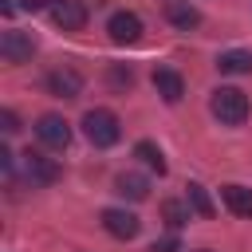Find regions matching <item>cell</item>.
<instances>
[{
	"label": "cell",
	"instance_id": "6da1fadb",
	"mask_svg": "<svg viewBox=\"0 0 252 252\" xmlns=\"http://www.w3.org/2000/svg\"><path fill=\"white\" fill-rule=\"evenodd\" d=\"M83 134H87V142H91V146L106 150V146H114V142L122 138V122H118V114H114V110L94 106V110H87V114H83Z\"/></svg>",
	"mask_w": 252,
	"mask_h": 252
},
{
	"label": "cell",
	"instance_id": "7a4b0ae2",
	"mask_svg": "<svg viewBox=\"0 0 252 252\" xmlns=\"http://www.w3.org/2000/svg\"><path fill=\"white\" fill-rule=\"evenodd\" d=\"M209 110L213 118H220L224 126H240L248 118V94L236 91V87H217L213 98H209Z\"/></svg>",
	"mask_w": 252,
	"mask_h": 252
},
{
	"label": "cell",
	"instance_id": "3957f363",
	"mask_svg": "<svg viewBox=\"0 0 252 252\" xmlns=\"http://www.w3.org/2000/svg\"><path fill=\"white\" fill-rule=\"evenodd\" d=\"M32 55H35V39L28 32H20V28L0 32V59L4 63H28Z\"/></svg>",
	"mask_w": 252,
	"mask_h": 252
},
{
	"label": "cell",
	"instance_id": "277c9868",
	"mask_svg": "<svg viewBox=\"0 0 252 252\" xmlns=\"http://www.w3.org/2000/svg\"><path fill=\"white\" fill-rule=\"evenodd\" d=\"M35 138H39L43 146H51V150H67L71 126H67L63 114H39V118H35Z\"/></svg>",
	"mask_w": 252,
	"mask_h": 252
},
{
	"label": "cell",
	"instance_id": "5b68a950",
	"mask_svg": "<svg viewBox=\"0 0 252 252\" xmlns=\"http://www.w3.org/2000/svg\"><path fill=\"white\" fill-rule=\"evenodd\" d=\"M24 173H28L32 185H55L63 169H59L55 158H43L39 150H28V154H24Z\"/></svg>",
	"mask_w": 252,
	"mask_h": 252
},
{
	"label": "cell",
	"instance_id": "8992f818",
	"mask_svg": "<svg viewBox=\"0 0 252 252\" xmlns=\"http://www.w3.org/2000/svg\"><path fill=\"white\" fill-rule=\"evenodd\" d=\"M98 220H102V228H106L114 240H134L138 228H142V220H138L130 209H102Z\"/></svg>",
	"mask_w": 252,
	"mask_h": 252
},
{
	"label": "cell",
	"instance_id": "52a82bcc",
	"mask_svg": "<svg viewBox=\"0 0 252 252\" xmlns=\"http://www.w3.org/2000/svg\"><path fill=\"white\" fill-rule=\"evenodd\" d=\"M47 12H51V20H55L63 32L87 28V4H83V0H51Z\"/></svg>",
	"mask_w": 252,
	"mask_h": 252
},
{
	"label": "cell",
	"instance_id": "ba28073f",
	"mask_svg": "<svg viewBox=\"0 0 252 252\" xmlns=\"http://www.w3.org/2000/svg\"><path fill=\"white\" fill-rule=\"evenodd\" d=\"M106 32H110L114 43H138V39H142V20H138L134 12H114V16L106 20Z\"/></svg>",
	"mask_w": 252,
	"mask_h": 252
},
{
	"label": "cell",
	"instance_id": "9c48e42d",
	"mask_svg": "<svg viewBox=\"0 0 252 252\" xmlns=\"http://www.w3.org/2000/svg\"><path fill=\"white\" fill-rule=\"evenodd\" d=\"M47 91L59 94V98H79V91H83V75H79L75 67H55V71L47 75Z\"/></svg>",
	"mask_w": 252,
	"mask_h": 252
},
{
	"label": "cell",
	"instance_id": "30bf717a",
	"mask_svg": "<svg viewBox=\"0 0 252 252\" xmlns=\"http://www.w3.org/2000/svg\"><path fill=\"white\" fill-rule=\"evenodd\" d=\"M154 91L173 106V102H181V94H185V79H181L173 67H158V71H154Z\"/></svg>",
	"mask_w": 252,
	"mask_h": 252
},
{
	"label": "cell",
	"instance_id": "8fae6325",
	"mask_svg": "<svg viewBox=\"0 0 252 252\" xmlns=\"http://www.w3.org/2000/svg\"><path fill=\"white\" fill-rule=\"evenodd\" d=\"M114 193H122L126 201H146V197H150V181H146L142 173L126 169V173H118V177H114Z\"/></svg>",
	"mask_w": 252,
	"mask_h": 252
},
{
	"label": "cell",
	"instance_id": "7c38bea8",
	"mask_svg": "<svg viewBox=\"0 0 252 252\" xmlns=\"http://www.w3.org/2000/svg\"><path fill=\"white\" fill-rule=\"evenodd\" d=\"M165 20H169L173 28H181V32H189V28L201 24V12H197L193 4H185V0H169V4H165Z\"/></svg>",
	"mask_w": 252,
	"mask_h": 252
},
{
	"label": "cell",
	"instance_id": "4fadbf2b",
	"mask_svg": "<svg viewBox=\"0 0 252 252\" xmlns=\"http://www.w3.org/2000/svg\"><path fill=\"white\" fill-rule=\"evenodd\" d=\"M217 71L220 75H248L252 71V51H220L217 55Z\"/></svg>",
	"mask_w": 252,
	"mask_h": 252
},
{
	"label": "cell",
	"instance_id": "5bb4252c",
	"mask_svg": "<svg viewBox=\"0 0 252 252\" xmlns=\"http://www.w3.org/2000/svg\"><path fill=\"white\" fill-rule=\"evenodd\" d=\"M220 201L228 205V213L252 217V189H244V185H224V189H220Z\"/></svg>",
	"mask_w": 252,
	"mask_h": 252
},
{
	"label": "cell",
	"instance_id": "9a60e30c",
	"mask_svg": "<svg viewBox=\"0 0 252 252\" xmlns=\"http://www.w3.org/2000/svg\"><path fill=\"white\" fill-rule=\"evenodd\" d=\"M134 158H142V165H146V169H154L158 177L169 169V165H165V154H161L154 142H138V146H134Z\"/></svg>",
	"mask_w": 252,
	"mask_h": 252
},
{
	"label": "cell",
	"instance_id": "2e32d148",
	"mask_svg": "<svg viewBox=\"0 0 252 252\" xmlns=\"http://www.w3.org/2000/svg\"><path fill=\"white\" fill-rule=\"evenodd\" d=\"M161 220H165L169 228H181V224L189 220V205L177 201V197H165V201H161Z\"/></svg>",
	"mask_w": 252,
	"mask_h": 252
},
{
	"label": "cell",
	"instance_id": "e0dca14e",
	"mask_svg": "<svg viewBox=\"0 0 252 252\" xmlns=\"http://www.w3.org/2000/svg\"><path fill=\"white\" fill-rule=\"evenodd\" d=\"M185 189H189V193H185V197H189V205H193V213H197V217H205V220H209V217H213V213H217V209H213V201H209V193H205V185H197V181H189V185H185Z\"/></svg>",
	"mask_w": 252,
	"mask_h": 252
},
{
	"label": "cell",
	"instance_id": "ac0fdd59",
	"mask_svg": "<svg viewBox=\"0 0 252 252\" xmlns=\"http://www.w3.org/2000/svg\"><path fill=\"white\" fill-rule=\"evenodd\" d=\"M43 4H51V0H0V12H4V16H16V12H39Z\"/></svg>",
	"mask_w": 252,
	"mask_h": 252
},
{
	"label": "cell",
	"instance_id": "d6986e66",
	"mask_svg": "<svg viewBox=\"0 0 252 252\" xmlns=\"http://www.w3.org/2000/svg\"><path fill=\"white\" fill-rule=\"evenodd\" d=\"M106 79H110V87H118V91H130V87H134V71H130V67H110Z\"/></svg>",
	"mask_w": 252,
	"mask_h": 252
},
{
	"label": "cell",
	"instance_id": "ffe728a7",
	"mask_svg": "<svg viewBox=\"0 0 252 252\" xmlns=\"http://www.w3.org/2000/svg\"><path fill=\"white\" fill-rule=\"evenodd\" d=\"M0 130L12 138V134H20V118H16V110H0Z\"/></svg>",
	"mask_w": 252,
	"mask_h": 252
},
{
	"label": "cell",
	"instance_id": "44dd1931",
	"mask_svg": "<svg viewBox=\"0 0 252 252\" xmlns=\"http://www.w3.org/2000/svg\"><path fill=\"white\" fill-rule=\"evenodd\" d=\"M177 248H181V244H177V236H161V240H158L150 252H177Z\"/></svg>",
	"mask_w": 252,
	"mask_h": 252
},
{
	"label": "cell",
	"instance_id": "7402d4cb",
	"mask_svg": "<svg viewBox=\"0 0 252 252\" xmlns=\"http://www.w3.org/2000/svg\"><path fill=\"white\" fill-rule=\"evenodd\" d=\"M197 252H209V248H197Z\"/></svg>",
	"mask_w": 252,
	"mask_h": 252
}]
</instances>
